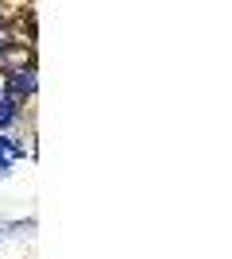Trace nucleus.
I'll list each match as a JSON object with an SVG mask.
<instances>
[{"label": "nucleus", "mask_w": 232, "mask_h": 259, "mask_svg": "<svg viewBox=\"0 0 232 259\" xmlns=\"http://www.w3.org/2000/svg\"><path fill=\"white\" fill-rule=\"evenodd\" d=\"M35 62H23V66H16V70H8V77H4V93H8L12 101H27V97H35V85H39V81H35Z\"/></svg>", "instance_id": "nucleus-1"}, {"label": "nucleus", "mask_w": 232, "mask_h": 259, "mask_svg": "<svg viewBox=\"0 0 232 259\" xmlns=\"http://www.w3.org/2000/svg\"><path fill=\"white\" fill-rule=\"evenodd\" d=\"M12 47H16V35H12V27H8V23H0V58H4V54H8Z\"/></svg>", "instance_id": "nucleus-2"}, {"label": "nucleus", "mask_w": 232, "mask_h": 259, "mask_svg": "<svg viewBox=\"0 0 232 259\" xmlns=\"http://www.w3.org/2000/svg\"><path fill=\"white\" fill-rule=\"evenodd\" d=\"M0 23H8V20H4V4H0Z\"/></svg>", "instance_id": "nucleus-3"}, {"label": "nucleus", "mask_w": 232, "mask_h": 259, "mask_svg": "<svg viewBox=\"0 0 232 259\" xmlns=\"http://www.w3.org/2000/svg\"><path fill=\"white\" fill-rule=\"evenodd\" d=\"M0 236H4V232H0Z\"/></svg>", "instance_id": "nucleus-4"}]
</instances>
